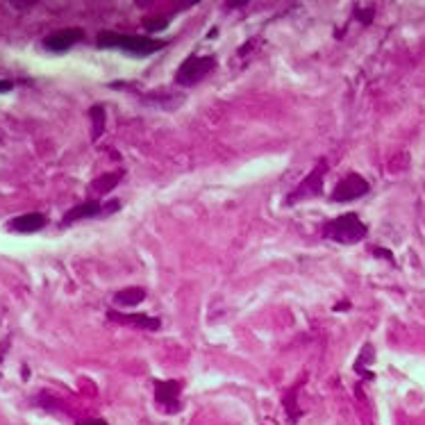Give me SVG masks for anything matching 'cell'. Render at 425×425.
<instances>
[{"mask_svg":"<svg viewBox=\"0 0 425 425\" xmlns=\"http://www.w3.org/2000/svg\"><path fill=\"white\" fill-rule=\"evenodd\" d=\"M98 48H116L135 58H148L157 50H162L166 41L164 39H150V36L139 34H121V32H100L98 34Z\"/></svg>","mask_w":425,"mask_h":425,"instance_id":"obj_1","label":"cell"},{"mask_svg":"<svg viewBox=\"0 0 425 425\" xmlns=\"http://www.w3.org/2000/svg\"><path fill=\"white\" fill-rule=\"evenodd\" d=\"M321 232H323V239H328V241L353 245V243H360L366 237L368 228L355 212H348V214L337 216V219L325 221L323 230H321Z\"/></svg>","mask_w":425,"mask_h":425,"instance_id":"obj_2","label":"cell"},{"mask_svg":"<svg viewBox=\"0 0 425 425\" xmlns=\"http://www.w3.org/2000/svg\"><path fill=\"white\" fill-rule=\"evenodd\" d=\"M214 69H216L214 55H191V58H187L180 64V69L175 73V82L180 87H194V84L203 82Z\"/></svg>","mask_w":425,"mask_h":425,"instance_id":"obj_3","label":"cell"},{"mask_svg":"<svg viewBox=\"0 0 425 425\" xmlns=\"http://www.w3.org/2000/svg\"><path fill=\"white\" fill-rule=\"evenodd\" d=\"M328 173V159L321 157L318 162L314 164V168H311V173L305 177L303 182H300L294 191H291L287 196V205H298L303 201H309V198H318L321 191H323V177Z\"/></svg>","mask_w":425,"mask_h":425,"instance_id":"obj_4","label":"cell"},{"mask_svg":"<svg viewBox=\"0 0 425 425\" xmlns=\"http://www.w3.org/2000/svg\"><path fill=\"white\" fill-rule=\"evenodd\" d=\"M182 382L180 380H155V405L164 414H177L182 410Z\"/></svg>","mask_w":425,"mask_h":425,"instance_id":"obj_5","label":"cell"},{"mask_svg":"<svg viewBox=\"0 0 425 425\" xmlns=\"http://www.w3.org/2000/svg\"><path fill=\"white\" fill-rule=\"evenodd\" d=\"M119 207H121V201H109V205H102V203H96V201L80 203V205H75L73 210H69V212L64 214L62 225H73V223H78V221L93 219V216H105V214L116 212Z\"/></svg>","mask_w":425,"mask_h":425,"instance_id":"obj_6","label":"cell"},{"mask_svg":"<svg viewBox=\"0 0 425 425\" xmlns=\"http://www.w3.org/2000/svg\"><path fill=\"white\" fill-rule=\"evenodd\" d=\"M368 189H371V187H368V182L364 180L362 175L351 173L335 187V191L330 194V201H332V203H351V201H357V198L366 196Z\"/></svg>","mask_w":425,"mask_h":425,"instance_id":"obj_7","label":"cell"},{"mask_svg":"<svg viewBox=\"0 0 425 425\" xmlns=\"http://www.w3.org/2000/svg\"><path fill=\"white\" fill-rule=\"evenodd\" d=\"M82 39H84V30H80V27H66V30H58L46 36L43 48L50 53H66Z\"/></svg>","mask_w":425,"mask_h":425,"instance_id":"obj_8","label":"cell"},{"mask_svg":"<svg viewBox=\"0 0 425 425\" xmlns=\"http://www.w3.org/2000/svg\"><path fill=\"white\" fill-rule=\"evenodd\" d=\"M46 225V216L43 214H23V216H16V219L9 223V228L14 232H21V234H30V232H39Z\"/></svg>","mask_w":425,"mask_h":425,"instance_id":"obj_9","label":"cell"},{"mask_svg":"<svg viewBox=\"0 0 425 425\" xmlns=\"http://www.w3.org/2000/svg\"><path fill=\"white\" fill-rule=\"evenodd\" d=\"M109 318L119 321V323H135L141 330H150V332H155V330L162 328V321L146 316V314H119V311H109Z\"/></svg>","mask_w":425,"mask_h":425,"instance_id":"obj_10","label":"cell"},{"mask_svg":"<svg viewBox=\"0 0 425 425\" xmlns=\"http://www.w3.org/2000/svg\"><path fill=\"white\" fill-rule=\"evenodd\" d=\"M146 300V289L144 287H128L114 294V305L121 307H137L139 303Z\"/></svg>","mask_w":425,"mask_h":425,"instance_id":"obj_11","label":"cell"},{"mask_svg":"<svg viewBox=\"0 0 425 425\" xmlns=\"http://www.w3.org/2000/svg\"><path fill=\"white\" fill-rule=\"evenodd\" d=\"M121 177H123V171L107 173V175L98 177V180L93 182V191H98V194H107V191H112V189H114V187L121 182Z\"/></svg>","mask_w":425,"mask_h":425,"instance_id":"obj_12","label":"cell"},{"mask_svg":"<svg viewBox=\"0 0 425 425\" xmlns=\"http://www.w3.org/2000/svg\"><path fill=\"white\" fill-rule=\"evenodd\" d=\"M91 121H93V139H98L102 135V130H105V107L102 105H96L91 107Z\"/></svg>","mask_w":425,"mask_h":425,"instance_id":"obj_13","label":"cell"},{"mask_svg":"<svg viewBox=\"0 0 425 425\" xmlns=\"http://www.w3.org/2000/svg\"><path fill=\"white\" fill-rule=\"evenodd\" d=\"M144 27L148 32H162L168 27V18L166 16H159V18H146Z\"/></svg>","mask_w":425,"mask_h":425,"instance_id":"obj_14","label":"cell"},{"mask_svg":"<svg viewBox=\"0 0 425 425\" xmlns=\"http://www.w3.org/2000/svg\"><path fill=\"white\" fill-rule=\"evenodd\" d=\"M298 386L300 384H296L294 389L289 391V396H287V400H285V407H287V412H289V417H291V421H296L298 419V410H296V393H298Z\"/></svg>","mask_w":425,"mask_h":425,"instance_id":"obj_15","label":"cell"},{"mask_svg":"<svg viewBox=\"0 0 425 425\" xmlns=\"http://www.w3.org/2000/svg\"><path fill=\"white\" fill-rule=\"evenodd\" d=\"M355 14L362 18V23H371V18H373V7H368V9H355Z\"/></svg>","mask_w":425,"mask_h":425,"instance_id":"obj_16","label":"cell"},{"mask_svg":"<svg viewBox=\"0 0 425 425\" xmlns=\"http://www.w3.org/2000/svg\"><path fill=\"white\" fill-rule=\"evenodd\" d=\"M78 425H109L105 419H84V421H78Z\"/></svg>","mask_w":425,"mask_h":425,"instance_id":"obj_17","label":"cell"},{"mask_svg":"<svg viewBox=\"0 0 425 425\" xmlns=\"http://www.w3.org/2000/svg\"><path fill=\"white\" fill-rule=\"evenodd\" d=\"M12 87H14V84L9 82V80H0V93H7V91H12Z\"/></svg>","mask_w":425,"mask_h":425,"instance_id":"obj_18","label":"cell"}]
</instances>
